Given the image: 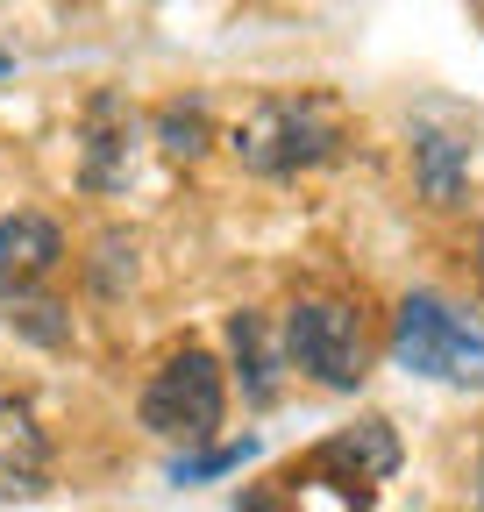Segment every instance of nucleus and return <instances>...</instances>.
Wrapping results in <instances>:
<instances>
[{"label": "nucleus", "mask_w": 484, "mask_h": 512, "mask_svg": "<svg viewBox=\"0 0 484 512\" xmlns=\"http://www.w3.org/2000/svg\"><path fill=\"white\" fill-rule=\"evenodd\" d=\"M342 143H349V121L321 93H271V100H257L250 114L228 128L235 164L257 171V178H292V171L335 164Z\"/></svg>", "instance_id": "obj_1"}, {"label": "nucleus", "mask_w": 484, "mask_h": 512, "mask_svg": "<svg viewBox=\"0 0 484 512\" xmlns=\"http://www.w3.org/2000/svg\"><path fill=\"white\" fill-rule=\"evenodd\" d=\"M392 363L428 384H484V328L435 292H406L392 313Z\"/></svg>", "instance_id": "obj_2"}, {"label": "nucleus", "mask_w": 484, "mask_h": 512, "mask_svg": "<svg viewBox=\"0 0 484 512\" xmlns=\"http://www.w3.org/2000/svg\"><path fill=\"white\" fill-rule=\"evenodd\" d=\"M285 356L321 392H356L371 377V328H363V313L349 299H299L285 313Z\"/></svg>", "instance_id": "obj_3"}, {"label": "nucleus", "mask_w": 484, "mask_h": 512, "mask_svg": "<svg viewBox=\"0 0 484 512\" xmlns=\"http://www.w3.org/2000/svg\"><path fill=\"white\" fill-rule=\"evenodd\" d=\"M228 413V377L207 349H178L150 384H143V427L157 441H207Z\"/></svg>", "instance_id": "obj_4"}, {"label": "nucleus", "mask_w": 484, "mask_h": 512, "mask_svg": "<svg viewBox=\"0 0 484 512\" xmlns=\"http://www.w3.org/2000/svg\"><path fill=\"white\" fill-rule=\"evenodd\" d=\"M399 463H406V448H399L392 420H356L314 448V470L335 484V498H356V505H371V484H385Z\"/></svg>", "instance_id": "obj_5"}, {"label": "nucleus", "mask_w": 484, "mask_h": 512, "mask_svg": "<svg viewBox=\"0 0 484 512\" xmlns=\"http://www.w3.org/2000/svg\"><path fill=\"white\" fill-rule=\"evenodd\" d=\"M57 264H65V235H57L50 214H8L0 221V306L36 292Z\"/></svg>", "instance_id": "obj_6"}, {"label": "nucleus", "mask_w": 484, "mask_h": 512, "mask_svg": "<svg viewBox=\"0 0 484 512\" xmlns=\"http://www.w3.org/2000/svg\"><path fill=\"white\" fill-rule=\"evenodd\" d=\"M50 484V441L22 399H0V498H36Z\"/></svg>", "instance_id": "obj_7"}, {"label": "nucleus", "mask_w": 484, "mask_h": 512, "mask_svg": "<svg viewBox=\"0 0 484 512\" xmlns=\"http://www.w3.org/2000/svg\"><path fill=\"white\" fill-rule=\"evenodd\" d=\"M413 185L428 207H463V185H470V143L463 136H413Z\"/></svg>", "instance_id": "obj_8"}, {"label": "nucleus", "mask_w": 484, "mask_h": 512, "mask_svg": "<svg viewBox=\"0 0 484 512\" xmlns=\"http://www.w3.org/2000/svg\"><path fill=\"white\" fill-rule=\"evenodd\" d=\"M228 349H235V377L250 406H278V349L264 313H228Z\"/></svg>", "instance_id": "obj_9"}, {"label": "nucleus", "mask_w": 484, "mask_h": 512, "mask_svg": "<svg viewBox=\"0 0 484 512\" xmlns=\"http://www.w3.org/2000/svg\"><path fill=\"white\" fill-rule=\"evenodd\" d=\"M93 192L121 185L129 178V114H121V100H93V136H86V171H79Z\"/></svg>", "instance_id": "obj_10"}, {"label": "nucleus", "mask_w": 484, "mask_h": 512, "mask_svg": "<svg viewBox=\"0 0 484 512\" xmlns=\"http://www.w3.org/2000/svg\"><path fill=\"white\" fill-rule=\"evenodd\" d=\"M207 143H214L207 100H171V107H157V150H164L171 164H200Z\"/></svg>", "instance_id": "obj_11"}, {"label": "nucleus", "mask_w": 484, "mask_h": 512, "mask_svg": "<svg viewBox=\"0 0 484 512\" xmlns=\"http://www.w3.org/2000/svg\"><path fill=\"white\" fill-rule=\"evenodd\" d=\"M250 456H257V441H250V434L207 448V456H178V463H171V484H207V477H228V470H242Z\"/></svg>", "instance_id": "obj_12"}, {"label": "nucleus", "mask_w": 484, "mask_h": 512, "mask_svg": "<svg viewBox=\"0 0 484 512\" xmlns=\"http://www.w3.org/2000/svg\"><path fill=\"white\" fill-rule=\"evenodd\" d=\"M8 320H15L22 335H36L43 349H65V342H72V320H65V306H50V299H29V292H22Z\"/></svg>", "instance_id": "obj_13"}, {"label": "nucleus", "mask_w": 484, "mask_h": 512, "mask_svg": "<svg viewBox=\"0 0 484 512\" xmlns=\"http://www.w3.org/2000/svg\"><path fill=\"white\" fill-rule=\"evenodd\" d=\"M121 249H129L121 235L100 242V264H93V285H100V292H121Z\"/></svg>", "instance_id": "obj_14"}, {"label": "nucleus", "mask_w": 484, "mask_h": 512, "mask_svg": "<svg viewBox=\"0 0 484 512\" xmlns=\"http://www.w3.org/2000/svg\"><path fill=\"white\" fill-rule=\"evenodd\" d=\"M477 278H484V228H477Z\"/></svg>", "instance_id": "obj_15"}, {"label": "nucleus", "mask_w": 484, "mask_h": 512, "mask_svg": "<svg viewBox=\"0 0 484 512\" xmlns=\"http://www.w3.org/2000/svg\"><path fill=\"white\" fill-rule=\"evenodd\" d=\"M477 505H484V456H477Z\"/></svg>", "instance_id": "obj_16"}, {"label": "nucleus", "mask_w": 484, "mask_h": 512, "mask_svg": "<svg viewBox=\"0 0 484 512\" xmlns=\"http://www.w3.org/2000/svg\"><path fill=\"white\" fill-rule=\"evenodd\" d=\"M8 72H15V57H8V50H0V79H8Z\"/></svg>", "instance_id": "obj_17"}]
</instances>
